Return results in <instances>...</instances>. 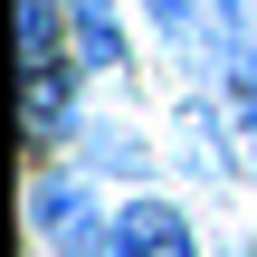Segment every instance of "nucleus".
<instances>
[{
	"label": "nucleus",
	"instance_id": "obj_5",
	"mask_svg": "<svg viewBox=\"0 0 257 257\" xmlns=\"http://www.w3.org/2000/svg\"><path fill=\"white\" fill-rule=\"evenodd\" d=\"M76 10V67L86 76H124V19H114V0H67Z\"/></svg>",
	"mask_w": 257,
	"mask_h": 257
},
{
	"label": "nucleus",
	"instance_id": "obj_2",
	"mask_svg": "<svg viewBox=\"0 0 257 257\" xmlns=\"http://www.w3.org/2000/svg\"><path fill=\"white\" fill-rule=\"evenodd\" d=\"M114 257H200V229H191V210H181V200L134 191V200L114 210Z\"/></svg>",
	"mask_w": 257,
	"mask_h": 257
},
{
	"label": "nucleus",
	"instance_id": "obj_1",
	"mask_svg": "<svg viewBox=\"0 0 257 257\" xmlns=\"http://www.w3.org/2000/svg\"><path fill=\"white\" fill-rule=\"evenodd\" d=\"M29 229L48 257H114V210L95 200L86 172H38L29 181Z\"/></svg>",
	"mask_w": 257,
	"mask_h": 257
},
{
	"label": "nucleus",
	"instance_id": "obj_9",
	"mask_svg": "<svg viewBox=\"0 0 257 257\" xmlns=\"http://www.w3.org/2000/svg\"><path fill=\"white\" fill-rule=\"evenodd\" d=\"M248 181H257V143H248Z\"/></svg>",
	"mask_w": 257,
	"mask_h": 257
},
{
	"label": "nucleus",
	"instance_id": "obj_4",
	"mask_svg": "<svg viewBox=\"0 0 257 257\" xmlns=\"http://www.w3.org/2000/svg\"><path fill=\"white\" fill-rule=\"evenodd\" d=\"M67 143H76V172H86V181H143V172H153V153H143L124 124H95V114H86Z\"/></svg>",
	"mask_w": 257,
	"mask_h": 257
},
{
	"label": "nucleus",
	"instance_id": "obj_3",
	"mask_svg": "<svg viewBox=\"0 0 257 257\" xmlns=\"http://www.w3.org/2000/svg\"><path fill=\"white\" fill-rule=\"evenodd\" d=\"M76 76H86L76 57H67V67H29V143H67V134L86 124V114H76Z\"/></svg>",
	"mask_w": 257,
	"mask_h": 257
},
{
	"label": "nucleus",
	"instance_id": "obj_6",
	"mask_svg": "<svg viewBox=\"0 0 257 257\" xmlns=\"http://www.w3.org/2000/svg\"><path fill=\"white\" fill-rule=\"evenodd\" d=\"M219 134H229L219 105H191V114H181V162H191L200 181H229V172H238V143H219Z\"/></svg>",
	"mask_w": 257,
	"mask_h": 257
},
{
	"label": "nucleus",
	"instance_id": "obj_7",
	"mask_svg": "<svg viewBox=\"0 0 257 257\" xmlns=\"http://www.w3.org/2000/svg\"><path fill=\"white\" fill-rule=\"evenodd\" d=\"M229 114H238V134L257 143V38H238V57H229Z\"/></svg>",
	"mask_w": 257,
	"mask_h": 257
},
{
	"label": "nucleus",
	"instance_id": "obj_8",
	"mask_svg": "<svg viewBox=\"0 0 257 257\" xmlns=\"http://www.w3.org/2000/svg\"><path fill=\"white\" fill-rule=\"evenodd\" d=\"M219 257H257V238H229V248H219Z\"/></svg>",
	"mask_w": 257,
	"mask_h": 257
}]
</instances>
